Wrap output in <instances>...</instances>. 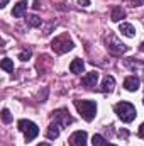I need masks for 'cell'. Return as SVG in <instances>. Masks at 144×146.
Masks as SVG:
<instances>
[{
    "label": "cell",
    "mask_w": 144,
    "mask_h": 146,
    "mask_svg": "<svg viewBox=\"0 0 144 146\" xmlns=\"http://www.w3.org/2000/svg\"><path fill=\"white\" fill-rule=\"evenodd\" d=\"M115 114L119 115V119L122 121V122H132L134 119H136V107L132 106V104H129V102H119V104H115Z\"/></svg>",
    "instance_id": "6da1fadb"
},
{
    "label": "cell",
    "mask_w": 144,
    "mask_h": 146,
    "mask_svg": "<svg viewBox=\"0 0 144 146\" xmlns=\"http://www.w3.org/2000/svg\"><path fill=\"white\" fill-rule=\"evenodd\" d=\"M75 107L81 114V117L85 121H93L95 114H97V104L92 100H75Z\"/></svg>",
    "instance_id": "7a4b0ae2"
},
{
    "label": "cell",
    "mask_w": 144,
    "mask_h": 146,
    "mask_svg": "<svg viewBox=\"0 0 144 146\" xmlns=\"http://www.w3.org/2000/svg\"><path fill=\"white\" fill-rule=\"evenodd\" d=\"M73 46H75V44H73V41L70 39L68 34H61V36L54 37V39L51 41V48H53V51H54V53H59V54L71 51Z\"/></svg>",
    "instance_id": "3957f363"
},
{
    "label": "cell",
    "mask_w": 144,
    "mask_h": 146,
    "mask_svg": "<svg viewBox=\"0 0 144 146\" xmlns=\"http://www.w3.org/2000/svg\"><path fill=\"white\" fill-rule=\"evenodd\" d=\"M17 127H19V131L24 133L27 143L32 141L34 138H37V134H39V127H37L32 121H27V119H20V121L17 122Z\"/></svg>",
    "instance_id": "277c9868"
},
{
    "label": "cell",
    "mask_w": 144,
    "mask_h": 146,
    "mask_svg": "<svg viewBox=\"0 0 144 146\" xmlns=\"http://www.w3.org/2000/svg\"><path fill=\"white\" fill-rule=\"evenodd\" d=\"M105 46H107L108 51H110L112 54H115V56L124 54V53H127V49H129V46H127V44L120 42L117 37L112 36V34H108V36L105 37Z\"/></svg>",
    "instance_id": "5b68a950"
},
{
    "label": "cell",
    "mask_w": 144,
    "mask_h": 146,
    "mask_svg": "<svg viewBox=\"0 0 144 146\" xmlns=\"http://www.w3.org/2000/svg\"><path fill=\"white\" fill-rule=\"evenodd\" d=\"M53 117H54V122H58L59 126H63V127H66V126H70L73 122V117L70 115V112L66 109H58L53 112Z\"/></svg>",
    "instance_id": "8992f818"
},
{
    "label": "cell",
    "mask_w": 144,
    "mask_h": 146,
    "mask_svg": "<svg viewBox=\"0 0 144 146\" xmlns=\"http://www.w3.org/2000/svg\"><path fill=\"white\" fill-rule=\"evenodd\" d=\"M87 139H88V134L85 131H75L70 136L68 143L70 146H87Z\"/></svg>",
    "instance_id": "52a82bcc"
},
{
    "label": "cell",
    "mask_w": 144,
    "mask_h": 146,
    "mask_svg": "<svg viewBox=\"0 0 144 146\" xmlns=\"http://www.w3.org/2000/svg\"><path fill=\"white\" fill-rule=\"evenodd\" d=\"M97 82H98V73H97V72L87 73V75L81 78V83H83L87 88H93V87L97 85Z\"/></svg>",
    "instance_id": "ba28073f"
},
{
    "label": "cell",
    "mask_w": 144,
    "mask_h": 146,
    "mask_svg": "<svg viewBox=\"0 0 144 146\" xmlns=\"http://www.w3.org/2000/svg\"><path fill=\"white\" fill-rule=\"evenodd\" d=\"M139 78L137 76H127L126 80H124V87H126V90H129V92H136L137 88H139Z\"/></svg>",
    "instance_id": "9c48e42d"
},
{
    "label": "cell",
    "mask_w": 144,
    "mask_h": 146,
    "mask_svg": "<svg viewBox=\"0 0 144 146\" xmlns=\"http://www.w3.org/2000/svg\"><path fill=\"white\" fill-rule=\"evenodd\" d=\"M26 10H27V2H26V0H20V2H17V3L14 5L12 15H14V17H22V15L26 14Z\"/></svg>",
    "instance_id": "30bf717a"
},
{
    "label": "cell",
    "mask_w": 144,
    "mask_h": 146,
    "mask_svg": "<svg viewBox=\"0 0 144 146\" xmlns=\"http://www.w3.org/2000/svg\"><path fill=\"white\" fill-rule=\"evenodd\" d=\"M114 87H115V80H114V76H105L104 80H102V85H100V90L104 92V94H107V92H112L114 90Z\"/></svg>",
    "instance_id": "8fae6325"
},
{
    "label": "cell",
    "mask_w": 144,
    "mask_h": 146,
    "mask_svg": "<svg viewBox=\"0 0 144 146\" xmlns=\"http://www.w3.org/2000/svg\"><path fill=\"white\" fill-rule=\"evenodd\" d=\"M46 136H48V139H56L59 136V124L58 122H51L48 131H46Z\"/></svg>",
    "instance_id": "7c38bea8"
},
{
    "label": "cell",
    "mask_w": 144,
    "mask_h": 146,
    "mask_svg": "<svg viewBox=\"0 0 144 146\" xmlns=\"http://www.w3.org/2000/svg\"><path fill=\"white\" fill-rule=\"evenodd\" d=\"M119 31H120L124 36H127V37H132L134 34H136L134 26H132V24H129V22H122V24L119 26Z\"/></svg>",
    "instance_id": "4fadbf2b"
},
{
    "label": "cell",
    "mask_w": 144,
    "mask_h": 146,
    "mask_svg": "<svg viewBox=\"0 0 144 146\" xmlns=\"http://www.w3.org/2000/svg\"><path fill=\"white\" fill-rule=\"evenodd\" d=\"M124 17H126V10H124L122 7H119V5H117V7H114V9H112L110 19H112L114 22H119V21H122Z\"/></svg>",
    "instance_id": "5bb4252c"
},
{
    "label": "cell",
    "mask_w": 144,
    "mask_h": 146,
    "mask_svg": "<svg viewBox=\"0 0 144 146\" xmlns=\"http://www.w3.org/2000/svg\"><path fill=\"white\" fill-rule=\"evenodd\" d=\"M83 68H85V63H83L81 60H78V58H76V60H73L71 65H70V72H71V73H76V75L83 72Z\"/></svg>",
    "instance_id": "9a60e30c"
},
{
    "label": "cell",
    "mask_w": 144,
    "mask_h": 146,
    "mask_svg": "<svg viewBox=\"0 0 144 146\" xmlns=\"http://www.w3.org/2000/svg\"><path fill=\"white\" fill-rule=\"evenodd\" d=\"M0 66H2V70H5V72H9V73L14 72V61L9 60V58H3L2 63H0Z\"/></svg>",
    "instance_id": "2e32d148"
},
{
    "label": "cell",
    "mask_w": 144,
    "mask_h": 146,
    "mask_svg": "<svg viewBox=\"0 0 144 146\" xmlns=\"http://www.w3.org/2000/svg\"><path fill=\"white\" fill-rule=\"evenodd\" d=\"M26 21H27V24H29L31 27H39V26L42 24V21H41L37 15H27V19H26Z\"/></svg>",
    "instance_id": "e0dca14e"
},
{
    "label": "cell",
    "mask_w": 144,
    "mask_h": 146,
    "mask_svg": "<svg viewBox=\"0 0 144 146\" xmlns=\"http://www.w3.org/2000/svg\"><path fill=\"white\" fill-rule=\"evenodd\" d=\"M92 145L93 146H105V139H104L100 134H93V138H92Z\"/></svg>",
    "instance_id": "ac0fdd59"
},
{
    "label": "cell",
    "mask_w": 144,
    "mask_h": 146,
    "mask_svg": "<svg viewBox=\"0 0 144 146\" xmlns=\"http://www.w3.org/2000/svg\"><path fill=\"white\" fill-rule=\"evenodd\" d=\"M2 121H3L5 124L12 122V115H10V110H9V109H3V110H2Z\"/></svg>",
    "instance_id": "d6986e66"
},
{
    "label": "cell",
    "mask_w": 144,
    "mask_h": 146,
    "mask_svg": "<svg viewBox=\"0 0 144 146\" xmlns=\"http://www.w3.org/2000/svg\"><path fill=\"white\" fill-rule=\"evenodd\" d=\"M31 49H24V51H20V54H19V60H22V61H27L29 58H31Z\"/></svg>",
    "instance_id": "ffe728a7"
},
{
    "label": "cell",
    "mask_w": 144,
    "mask_h": 146,
    "mask_svg": "<svg viewBox=\"0 0 144 146\" xmlns=\"http://www.w3.org/2000/svg\"><path fill=\"white\" fill-rule=\"evenodd\" d=\"M78 5H81V7H88V5H90V0H78Z\"/></svg>",
    "instance_id": "44dd1931"
},
{
    "label": "cell",
    "mask_w": 144,
    "mask_h": 146,
    "mask_svg": "<svg viewBox=\"0 0 144 146\" xmlns=\"http://www.w3.org/2000/svg\"><path fill=\"white\" fill-rule=\"evenodd\" d=\"M132 5H134V7H139V5H144V0H132Z\"/></svg>",
    "instance_id": "7402d4cb"
},
{
    "label": "cell",
    "mask_w": 144,
    "mask_h": 146,
    "mask_svg": "<svg viewBox=\"0 0 144 146\" xmlns=\"http://www.w3.org/2000/svg\"><path fill=\"white\" fill-rule=\"evenodd\" d=\"M139 136H141V138H144V122L141 124V127H139Z\"/></svg>",
    "instance_id": "603a6c76"
},
{
    "label": "cell",
    "mask_w": 144,
    "mask_h": 146,
    "mask_svg": "<svg viewBox=\"0 0 144 146\" xmlns=\"http://www.w3.org/2000/svg\"><path fill=\"white\" fill-rule=\"evenodd\" d=\"M7 3H9V0H2V2H0V7H2V9H3V7H5V5H7Z\"/></svg>",
    "instance_id": "cb8c5ba5"
},
{
    "label": "cell",
    "mask_w": 144,
    "mask_h": 146,
    "mask_svg": "<svg viewBox=\"0 0 144 146\" xmlns=\"http://www.w3.org/2000/svg\"><path fill=\"white\" fill-rule=\"evenodd\" d=\"M34 9H36V10H37V9H41V3H39L37 0H36V2H34Z\"/></svg>",
    "instance_id": "d4e9b609"
},
{
    "label": "cell",
    "mask_w": 144,
    "mask_h": 146,
    "mask_svg": "<svg viewBox=\"0 0 144 146\" xmlns=\"http://www.w3.org/2000/svg\"><path fill=\"white\" fill-rule=\"evenodd\" d=\"M37 146H49V143H39Z\"/></svg>",
    "instance_id": "484cf974"
},
{
    "label": "cell",
    "mask_w": 144,
    "mask_h": 146,
    "mask_svg": "<svg viewBox=\"0 0 144 146\" xmlns=\"http://www.w3.org/2000/svg\"><path fill=\"white\" fill-rule=\"evenodd\" d=\"M141 51H144V42L141 44Z\"/></svg>",
    "instance_id": "4316f807"
},
{
    "label": "cell",
    "mask_w": 144,
    "mask_h": 146,
    "mask_svg": "<svg viewBox=\"0 0 144 146\" xmlns=\"http://www.w3.org/2000/svg\"><path fill=\"white\" fill-rule=\"evenodd\" d=\"M105 146H115V145H110V143H105Z\"/></svg>",
    "instance_id": "83f0119b"
},
{
    "label": "cell",
    "mask_w": 144,
    "mask_h": 146,
    "mask_svg": "<svg viewBox=\"0 0 144 146\" xmlns=\"http://www.w3.org/2000/svg\"><path fill=\"white\" fill-rule=\"evenodd\" d=\"M143 104H144V100H143Z\"/></svg>",
    "instance_id": "f1b7e54d"
}]
</instances>
